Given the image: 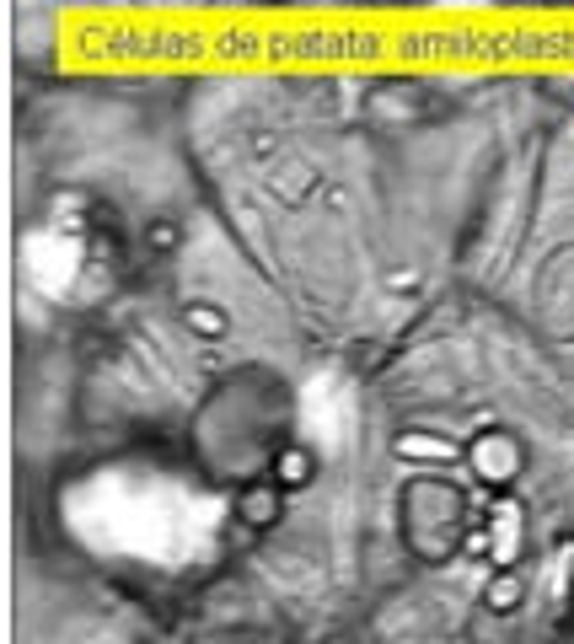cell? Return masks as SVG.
I'll use <instances>...</instances> for the list:
<instances>
[{"label": "cell", "instance_id": "cell-7", "mask_svg": "<svg viewBox=\"0 0 574 644\" xmlns=\"http://www.w3.org/2000/svg\"><path fill=\"white\" fill-rule=\"evenodd\" d=\"M182 323H188L194 334H205V338H220L226 328H231V317H226L220 307H205V301H188V307H182Z\"/></svg>", "mask_w": 574, "mask_h": 644}, {"label": "cell", "instance_id": "cell-5", "mask_svg": "<svg viewBox=\"0 0 574 644\" xmlns=\"http://www.w3.org/2000/svg\"><path fill=\"white\" fill-rule=\"evenodd\" d=\"M311 478H317V457H311L306 446H296V440H290V446H279V452H274V484H279L285 494L306 489Z\"/></svg>", "mask_w": 574, "mask_h": 644}, {"label": "cell", "instance_id": "cell-6", "mask_svg": "<svg viewBox=\"0 0 574 644\" xmlns=\"http://www.w3.org/2000/svg\"><path fill=\"white\" fill-rule=\"evenodd\" d=\"M521 596H526V581H521L515 569H499V575L484 585V607H488V613H515V607H521Z\"/></svg>", "mask_w": 574, "mask_h": 644}, {"label": "cell", "instance_id": "cell-3", "mask_svg": "<svg viewBox=\"0 0 574 644\" xmlns=\"http://www.w3.org/2000/svg\"><path fill=\"white\" fill-rule=\"evenodd\" d=\"M467 462H473V473L484 478L488 489H505L515 473H521L526 452H521V440H515V435H505V429H484V435L467 446Z\"/></svg>", "mask_w": 574, "mask_h": 644}, {"label": "cell", "instance_id": "cell-1", "mask_svg": "<svg viewBox=\"0 0 574 644\" xmlns=\"http://www.w3.org/2000/svg\"><path fill=\"white\" fill-rule=\"evenodd\" d=\"M467 532H473L467 494L452 478H414L403 489V537L424 564H441L456 548H467Z\"/></svg>", "mask_w": 574, "mask_h": 644}, {"label": "cell", "instance_id": "cell-8", "mask_svg": "<svg viewBox=\"0 0 574 644\" xmlns=\"http://www.w3.org/2000/svg\"><path fill=\"white\" fill-rule=\"evenodd\" d=\"M397 452H403V457H414V452H435V457H456V446H452V440H419V435H403V440H397Z\"/></svg>", "mask_w": 574, "mask_h": 644}, {"label": "cell", "instance_id": "cell-4", "mask_svg": "<svg viewBox=\"0 0 574 644\" xmlns=\"http://www.w3.org/2000/svg\"><path fill=\"white\" fill-rule=\"evenodd\" d=\"M285 516V489L274 484V478H247L243 489H237V522L253 526V532H269L274 522Z\"/></svg>", "mask_w": 574, "mask_h": 644}, {"label": "cell", "instance_id": "cell-2", "mask_svg": "<svg viewBox=\"0 0 574 644\" xmlns=\"http://www.w3.org/2000/svg\"><path fill=\"white\" fill-rule=\"evenodd\" d=\"M467 553H488L494 569H515V558H521V505L494 499L478 516V526L467 532Z\"/></svg>", "mask_w": 574, "mask_h": 644}, {"label": "cell", "instance_id": "cell-9", "mask_svg": "<svg viewBox=\"0 0 574 644\" xmlns=\"http://www.w3.org/2000/svg\"><path fill=\"white\" fill-rule=\"evenodd\" d=\"M178 242H182L178 220H156L151 226V247H178Z\"/></svg>", "mask_w": 574, "mask_h": 644}]
</instances>
